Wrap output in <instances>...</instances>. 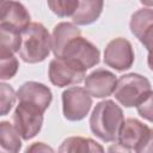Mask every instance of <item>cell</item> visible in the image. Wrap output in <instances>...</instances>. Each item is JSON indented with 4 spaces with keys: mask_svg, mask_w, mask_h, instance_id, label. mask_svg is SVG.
<instances>
[{
    "mask_svg": "<svg viewBox=\"0 0 153 153\" xmlns=\"http://www.w3.org/2000/svg\"><path fill=\"white\" fill-rule=\"evenodd\" d=\"M123 123L124 117L122 109L112 100L98 103L90 117L92 133L104 142L117 141Z\"/></svg>",
    "mask_w": 153,
    "mask_h": 153,
    "instance_id": "6da1fadb",
    "label": "cell"
},
{
    "mask_svg": "<svg viewBox=\"0 0 153 153\" xmlns=\"http://www.w3.org/2000/svg\"><path fill=\"white\" fill-rule=\"evenodd\" d=\"M53 49V37L39 23H30L22 31L19 55L27 63L43 61Z\"/></svg>",
    "mask_w": 153,
    "mask_h": 153,
    "instance_id": "7a4b0ae2",
    "label": "cell"
},
{
    "mask_svg": "<svg viewBox=\"0 0 153 153\" xmlns=\"http://www.w3.org/2000/svg\"><path fill=\"white\" fill-rule=\"evenodd\" d=\"M151 92V84L147 78L130 73L122 75L116 84L114 94L115 98L124 106H136Z\"/></svg>",
    "mask_w": 153,
    "mask_h": 153,
    "instance_id": "3957f363",
    "label": "cell"
},
{
    "mask_svg": "<svg viewBox=\"0 0 153 153\" xmlns=\"http://www.w3.org/2000/svg\"><path fill=\"white\" fill-rule=\"evenodd\" d=\"M72 66L85 71L99 62V50L86 38L78 36L73 38L65 48L60 56Z\"/></svg>",
    "mask_w": 153,
    "mask_h": 153,
    "instance_id": "277c9868",
    "label": "cell"
},
{
    "mask_svg": "<svg viewBox=\"0 0 153 153\" xmlns=\"http://www.w3.org/2000/svg\"><path fill=\"white\" fill-rule=\"evenodd\" d=\"M43 124V111L37 106L20 102L13 114V126L22 139L30 140L41 130Z\"/></svg>",
    "mask_w": 153,
    "mask_h": 153,
    "instance_id": "5b68a950",
    "label": "cell"
},
{
    "mask_svg": "<svg viewBox=\"0 0 153 153\" xmlns=\"http://www.w3.org/2000/svg\"><path fill=\"white\" fill-rule=\"evenodd\" d=\"M92 105L91 94L86 88L72 87L62 93L63 116L68 121H80L90 111Z\"/></svg>",
    "mask_w": 153,
    "mask_h": 153,
    "instance_id": "8992f818",
    "label": "cell"
},
{
    "mask_svg": "<svg viewBox=\"0 0 153 153\" xmlns=\"http://www.w3.org/2000/svg\"><path fill=\"white\" fill-rule=\"evenodd\" d=\"M148 133L149 128L146 124L135 118H128L127 121H124L117 137V145L120 146V148L117 147L115 149L139 152Z\"/></svg>",
    "mask_w": 153,
    "mask_h": 153,
    "instance_id": "52a82bcc",
    "label": "cell"
},
{
    "mask_svg": "<svg viewBox=\"0 0 153 153\" xmlns=\"http://www.w3.org/2000/svg\"><path fill=\"white\" fill-rule=\"evenodd\" d=\"M104 62L116 71L130 68L134 62V51L130 42L121 37L110 41L104 51Z\"/></svg>",
    "mask_w": 153,
    "mask_h": 153,
    "instance_id": "ba28073f",
    "label": "cell"
},
{
    "mask_svg": "<svg viewBox=\"0 0 153 153\" xmlns=\"http://www.w3.org/2000/svg\"><path fill=\"white\" fill-rule=\"evenodd\" d=\"M85 78V71H81L62 57H56L50 61L49 65V79L51 84L57 87H65L69 85H76Z\"/></svg>",
    "mask_w": 153,
    "mask_h": 153,
    "instance_id": "9c48e42d",
    "label": "cell"
},
{
    "mask_svg": "<svg viewBox=\"0 0 153 153\" xmlns=\"http://www.w3.org/2000/svg\"><path fill=\"white\" fill-rule=\"evenodd\" d=\"M30 24V14L26 8L17 1H0V25L23 31Z\"/></svg>",
    "mask_w": 153,
    "mask_h": 153,
    "instance_id": "30bf717a",
    "label": "cell"
},
{
    "mask_svg": "<svg viewBox=\"0 0 153 153\" xmlns=\"http://www.w3.org/2000/svg\"><path fill=\"white\" fill-rule=\"evenodd\" d=\"M130 30L148 51L153 50V10L136 11L130 19Z\"/></svg>",
    "mask_w": 153,
    "mask_h": 153,
    "instance_id": "8fae6325",
    "label": "cell"
},
{
    "mask_svg": "<svg viewBox=\"0 0 153 153\" xmlns=\"http://www.w3.org/2000/svg\"><path fill=\"white\" fill-rule=\"evenodd\" d=\"M17 97L20 102L32 104L43 112L49 108L53 99L51 91L45 85L36 81H27L23 84L17 92Z\"/></svg>",
    "mask_w": 153,
    "mask_h": 153,
    "instance_id": "7c38bea8",
    "label": "cell"
},
{
    "mask_svg": "<svg viewBox=\"0 0 153 153\" xmlns=\"http://www.w3.org/2000/svg\"><path fill=\"white\" fill-rule=\"evenodd\" d=\"M116 76L105 69H96L85 79V88L96 98H104L110 96L116 87Z\"/></svg>",
    "mask_w": 153,
    "mask_h": 153,
    "instance_id": "4fadbf2b",
    "label": "cell"
},
{
    "mask_svg": "<svg viewBox=\"0 0 153 153\" xmlns=\"http://www.w3.org/2000/svg\"><path fill=\"white\" fill-rule=\"evenodd\" d=\"M103 0H79L72 19L78 25H88L96 22L103 11Z\"/></svg>",
    "mask_w": 153,
    "mask_h": 153,
    "instance_id": "5bb4252c",
    "label": "cell"
},
{
    "mask_svg": "<svg viewBox=\"0 0 153 153\" xmlns=\"http://www.w3.org/2000/svg\"><path fill=\"white\" fill-rule=\"evenodd\" d=\"M80 36V30L72 23H60L53 31V53L56 57H60L66 45L75 37Z\"/></svg>",
    "mask_w": 153,
    "mask_h": 153,
    "instance_id": "9a60e30c",
    "label": "cell"
},
{
    "mask_svg": "<svg viewBox=\"0 0 153 153\" xmlns=\"http://www.w3.org/2000/svg\"><path fill=\"white\" fill-rule=\"evenodd\" d=\"M22 43V32L0 25V56H10L16 51H19Z\"/></svg>",
    "mask_w": 153,
    "mask_h": 153,
    "instance_id": "2e32d148",
    "label": "cell"
},
{
    "mask_svg": "<svg viewBox=\"0 0 153 153\" xmlns=\"http://www.w3.org/2000/svg\"><path fill=\"white\" fill-rule=\"evenodd\" d=\"M59 151L60 152H103L104 148L91 139L72 136L62 142Z\"/></svg>",
    "mask_w": 153,
    "mask_h": 153,
    "instance_id": "e0dca14e",
    "label": "cell"
},
{
    "mask_svg": "<svg viewBox=\"0 0 153 153\" xmlns=\"http://www.w3.org/2000/svg\"><path fill=\"white\" fill-rule=\"evenodd\" d=\"M20 134L16 129L14 126L8 122L0 123V145L5 151L8 152H18L22 147Z\"/></svg>",
    "mask_w": 153,
    "mask_h": 153,
    "instance_id": "ac0fdd59",
    "label": "cell"
},
{
    "mask_svg": "<svg viewBox=\"0 0 153 153\" xmlns=\"http://www.w3.org/2000/svg\"><path fill=\"white\" fill-rule=\"evenodd\" d=\"M48 6L53 13L59 17H68L73 16L75 10L78 8L79 0H47Z\"/></svg>",
    "mask_w": 153,
    "mask_h": 153,
    "instance_id": "d6986e66",
    "label": "cell"
},
{
    "mask_svg": "<svg viewBox=\"0 0 153 153\" xmlns=\"http://www.w3.org/2000/svg\"><path fill=\"white\" fill-rule=\"evenodd\" d=\"M0 106H1V115L5 116L10 112L12 106L14 105L16 102V92L14 90L7 85V84H1L0 85Z\"/></svg>",
    "mask_w": 153,
    "mask_h": 153,
    "instance_id": "ffe728a7",
    "label": "cell"
},
{
    "mask_svg": "<svg viewBox=\"0 0 153 153\" xmlns=\"http://www.w3.org/2000/svg\"><path fill=\"white\" fill-rule=\"evenodd\" d=\"M18 69V61L14 55L0 56V78L2 80H8L14 76Z\"/></svg>",
    "mask_w": 153,
    "mask_h": 153,
    "instance_id": "44dd1931",
    "label": "cell"
},
{
    "mask_svg": "<svg viewBox=\"0 0 153 153\" xmlns=\"http://www.w3.org/2000/svg\"><path fill=\"white\" fill-rule=\"evenodd\" d=\"M136 108L141 117L146 118L149 122H153V92L151 91L145 97V99L139 105H136Z\"/></svg>",
    "mask_w": 153,
    "mask_h": 153,
    "instance_id": "7402d4cb",
    "label": "cell"
},
{
    "mask_svg": "<svg viewBox=\"0 0 153 153\" xmlns=\"http://www.w3.org/2000/svg\"><path fill=\"white\" fill-rule=\"evenodd\" d=\"M139 152H153V129H149V133Z\"/></svg>",
    "mask_w": 153,
    "mask_h": 153,
    "instance_id": "603a6c76",
    "label": "cell"
},
{
    "mask_svg": "<svg viewBox=\"0 0 153 153\" xmlns=\"http://www.w3.org/2000/svg\"><path fill=\"white\" fill-rule=\"evenodd\" d=\"M53 152V148L44 145L43 142H35L32 146L26 148V152Z\"/></svg>",
    "mask_w": 153,
    "mask_h": 153,
    "instance_id": "cb8c5ba5",
    "label": "cell"
},
{
    "mask_svg": "<svg viewBox=\"0 0 153 153\" xmlns=\"http://www.w3.org/2000/svg\"><path fill=\"white\" fill-rule=\"evenodd\" d=\"M147 62H148L149 68L153 71V50H152V51H149V54H148V59H147Z\"/></svg>",
    "mask_w": 153,
    "mask_h": 153,
    "instance_id": "d4e9b609",
    "label": "cell"
},
{
    "mask_svg": "<svg viewBox=\"0 0 153 153\" xmlns=\"http://www.w3.org/2000/svg\"><path fill=\"white\" fill-rule=\"evenodd\" d=\"M143 5H147V6H153V0H140Z\"/></svg>",
    "mask_w": 153,
    "mask_h": 153,
    "instance_id": "484cf974",
    "label": "cell"
}]
</instances>
